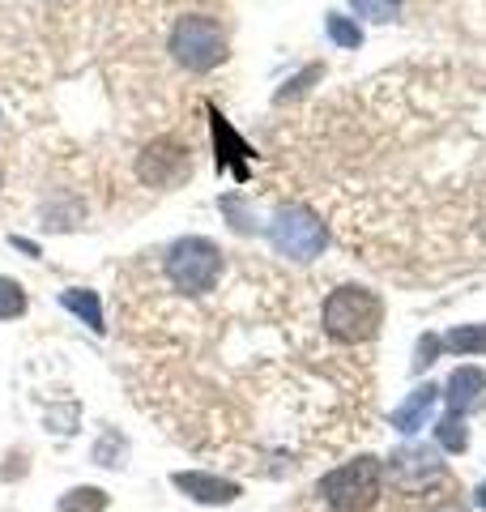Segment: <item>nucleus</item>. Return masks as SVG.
Segmentation results:
<instances>
[{"mask_svg":"<svg viewBox=\"0 0 486 512\" xmlns=\"http://www.w3.org/2000/svg\"><path fill=\"white\" fill-rule=\"evenodd\" d=\"M320 325L329 333L333 342L342 346H359V342H371L384 325V299L371 291V286H337L329 291L320 308Z\"/></svg>","mask_w":486,"mask_h":512,"instance_id":"obj_1","label":"nucleus"},{"mask_svg":"<svg viewBox=\"0 0 486 512\" xmlns=\"http://www.w3.org/2000/svg\"><path fill=\"white\" fill-rule=\"evenodd\" d=\"M316 495L333 512H371L384 495V461L380 457L346 461V466H337L320 478Z\"/></svg>","mask_w":486,"mask_h":512,"instance_id":"obj_2","label":"nucleus"},{"mask_svg":"<svg viewBox=\"0 0 486 512\" xmlns=\"http://www.w3.org/2000/svg\"><path fill=\"white\" fill-rule=\"evenodd\" d=\"M222 248L205 235H184L175 239L162 256V274L180 295H209L222 278Z\"/></svg>","mask_w":486,"mask_h":512,"instance_id":"obj_3","label":"nucleus"},{"mask_svg":"<svg viewBox=\"0 0 486 512\" xmlns=\"http://www.w3.org/2000/svg\"><path fill=\"white\" fill-rule=\"evenodd\" d=\"M167 47H171V56L180 69L209 73L226 60V30L214 13H184V18L171 26Z\"/></svg>","mask_w":486,"mask_h":512,"instance_id":"obj_4","label":"nucleus"},{"mask_svg":"<svg viewBox=\"0 0 486 512\" xmlns=\"http://www.w3.org/2000/svg\"><path fill=\"white\" fill-rule=\"evenodd\" d=\"M269 244L278 248V256H286V261L307 265L329 244V227H324V218L312 205L295 201V205H282V210L269 218Z\"/></svg>","mask_w":486,"mask_h":512,"instance_id":"obj_5","label":"nucleus"},{"mask_svg":"<svg viewBox=\"0 0 486 512\" xmlns=\"http://www.w3.org/2000/svg\"><path fill=\"white\" fill-rule=\"evenodd\" d=\"M137 175H141V184L162 188V192L180 188L184 180H192V150L180 137H154L137 154Z\"/></svg>","mask_w":486,"mask_h":512,"instance_id":"obj_6","label":"nucleus"},{"mask_svg":"<svg viewBox=\"0 0 486 512\" xmlns=\"http://www.w3.org/2000/svg\"><path fill=\"white\" fill-rule=\"evenodd\" d=\"M384 474L393 478L397 491L418 495V491H427L431 483H440V478H444V461L427 444H405V448H397V453L388 457Z\"/></svg>","mask_w":486,"mask_h":512,"instance_id":"obj_7","label":"nucleus"},{"mask_svg":"<svg viewBox=\"0 0 486 512\" xmlns=\"http://www.w3.org/2000/svg\"><path fill=\"white\" fill-rule=\"evenodd\" d=\"M171 483H175V491H184L192 504H205V508L235 504L243 495L239 483H231V478H222V474H205V470H175Z\"/></svg>","mask_w":486,"mask_h":512,"instance_id":"obj_8","label":"nucleus"},{"mask_svg":"<svg viewBox=\"0 0 486 512\" xmlns=\"http://www.w3.org/2000/svg\"><path fill=\"white\" fill-rule=\"evenodd\" d=\"M435 402H440V384H418V389L393 410V427L401 431V436H414V431H423L427 419L435 414Z\"/></svg>","mask_w":486,"mask_h":512,"instance_id":"obj_9","label":"nucleus"},{"mask_svg":"<svg viewBox=\"0 0 486 512\" xmlns=\"http://www.w3.org/2000/svg\"><path fill=\"white\" fill-rule=\"evenodd\" d=\"M482 393H486V372H482V367H474V363L457 367V372L448 376V384L440 389V397L448 402V414H465Z\"/></svg>","mask_w":486,"mask_h":512,"instance_id":"obj_10","label":"nucleus"},{"mask_svg":"<svg viewBox=\"0 0 486 512\" xmlns=\"http://www.w3.org/2000/svg\"><path fill=\"white\" fill-rule=\"evenodd\" d=\"M60 303L81 320V325H90V333H107V325H103V303H99V295H94V291H81V286H73V291L60 295Z\"/></svg>","mask_w":486,"mask_h":512,"instance_id":"obj_11","label":"nucleus"},{"mask_svg":"<svg viewBox=\"0 0 486 512\" xmlns=\"http://www.w3.org/2000/svg\"><path fill=\"white\" fill-rule=\"evenodd\" d=\"M324 35L342 47V52H359L363 47V26L346 18V13H324Z\"/></svg>","mask_w":486,"mask_h":512,"instance_id":"obj_12","label":"nucleus"},{"mask_svg":"<svg viewBox=\"0 0 486 512\" xmlns=\"http://www.w3.org/2000/svg\"><path fill=\"white\" fill-rule=\"evenodd\" d=\"M452 355H486V325H457L448 329V338H440Z\"/></svg>","mask_w":486,"mask_h":512,"instance_id":"obj_13","label":"nucleus"},{"mask_svg":"<svg viewBox=\"0 0 486 512\" xmlns=\"http://www.w3.org/2000/svg\"><path fill=\"white\" fill-rule=\"evenodd\" d=\"M56 512H107V491L103 487H73L60 495Z\"/></svg>","mask_w":486,"mask_h":512,"instance_id":"obj_14","label":"nucleus"},{"mask_svg":"<svg viewBox=\"0 0 486 512\" xmlns=\"http://www.w3.org/2000/svg\"><path fill=\"white\" fill-rule=\"evenodd\" d=\"M435 440H440L444 453H465V448H469L465 414H444V419L435 423Z\"/></svg>","mask_w":486,"mask_h":512,"instance_id":"obj_15","label":"nucleus"},{"mask_svg":"<svg viewBox=\"0 0 486 512\" xmlns=\"http://www.w3.org/2000/svg\"><path fill=\"white\" fill-rule=\"evenodd\" d=\"M30 308V295L18 278H5L0 274V320H18Z\"/></svg>","mask_w":486,"mask_h":512,"instance_id":"obj_16","label":"nucleus"},{"mask_svg":"<svg viewBox=\"0 0 486 512\" xmlns=\"http://www.w3.org/2000/svg\"><path fill=\"white\" fill-rule=\"evenodd\" d=\"M350 9L359 13V18L384 26V22H393L401 13V0H350Z\"/></svg>","mask_w":486,"mask_h":512,"instance_id":"obj_17","label":"nucleus"},{"mask_svg":"<svg viewBox=\"0 0 486 512\" xmlns=\"http://www.w3.org/2000/svg\"><path fill=\"white\" fill-rule=\"evenodd\" d=\"M124 453H128V444L116 436V431H103V440L94 444V461H99V466H124Z\"/></svg>","mask_w":486,"mask_h":512,"instance_id":"obj_18","label":"nucleus"},{"mask_svg":"<svg viewBox=\"0 0 486 512\" xmlns=\"http://www.w3.org/2000/svg\"><path fill=\"white\" fill-rule=\"evenodd\" d=\"M324 69H320V64H307V69L295 77V82H286V90H278V103H286V99H299V94L307 90V86H312L316 82V77H320Z\"/></svg>","mask_w":486,"mask_h":512,"instance_id":"obj_19","label":"nucleus"},{"mask_svg":"<svg viewBox=\"0 0 486 512\" xmlns=\"http://www.w3.org/2000/svg\"><path fill=\"white\" fill-rule=\"evenodd\" d=\"M440 338H435V333H427V338L423 342H418V359H414V367H418V372H423V367H431L435 363V355H440Z\"/></svg>","mask_w":486,"mask_h":512,"instance_id":"obj_20","label":"nucleus"},{"mask_svg":"<svg viewBox=\"0 0 486 512\" xmlns=\"http://www.w3.org/2000/svg\"><path fill=\"white\" fill-rule=\"evenodd\" d=\"M431 512H465V508H461V504H457V500H440V504H435V508H431Z\"/></svg>","mask_w":486,"mask_h":512,"instance_id":"obj_21","label":"nucleus"},{"mask_svg":"<svg viewBox=\"0 0 486 512\" xmlns=\"http://www.w3.org/2000/svg\"><path fill=\"white\" fill-rule=\"evenodd\" d=\"M474 504H478V508H486V483H478V491H474Z\"/></svg>","mask_w":486,"mask_h":512,"instance_id":"obj_22","label":"nucleus"},{"mask_svg":"<svg viewBox=\"0 0 486 512\" xmlns=\"http://www.w3.org/2000/svg\"><path fill=\"white\" fill-rule=\"evenodd\" d=\"M0 180H5V175H0Z\"/></svg>","mask_w":486,"mask_h":512,"instance_id":"obj_23","label":"nucleus"}]
</instances>
